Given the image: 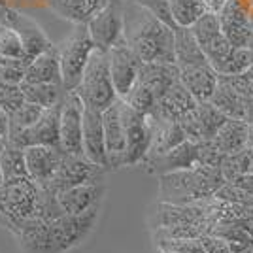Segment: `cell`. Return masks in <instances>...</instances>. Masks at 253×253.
<instances>
[{
    "label": "cell",
    "mask_w": 253,
    "mask_h": 253,
    "mask_svg": "<svg viewBox=\"0 0 253 253\" xmlns=\"http://www.w3.org/2000/svg\"><path fill=\"white\" fill-rule=\"evenodd\" d=\"M102 206L72 215L61 213L51 221L32 219L15 236L23 253H70L84 246L95 232Z\"/></svg>",
    "instance_id": "6da1fadb"
},
{
    "label": "cell",
    "mask_w": 253,
    "mask_h": 253,
    "mask_svg": "<svg viewBox=\"0 0 253 253\" xmlns=\"http://www.w3.org/2000/svg\"><path fill=\"white\" fill-rule=\"evenodd\" d=\"M125 42L142 63H174V29L130 0H125Z\"/></svg>",
    "instance_id": "7a4b0ae2"
},
{
    "label": "cell",
    "mask_w": 253,
    "mask_h": 253,
    "mask_svg": "<svg viewBox=\"0 0 253 253\" xmlns=\"http://www.w3.org/2000/svg\"><path fill=\"white\" fill-rule=\"evenodd\" d=\"M51 45L38 23L13 8H10L4 23H0V64L27 68V64Z\"/></svg>",
    "instance_id": "3957f363"
},
{
    "label": "cell",
    "mask_w": 253,
    "mask_h": 253,
    "mask_svg": "<svg viewBox=\"0 0 253 253\" xmlns=\"http://www.w3.org/2000/svg\"><path fill=\"white\" fill-rule=\"evenodd\" d=\"M227 183L221 170L215 167H195L159 176V202L197 204L208 199Z\"/></svg>",
    "instance_id": "277c9868"
},
{
    "label": "cell",
    "mask_w": 253,
    "mask_h": 253,
    "mask_svg": "<svg viewBox=\"0 0 253 253\" xmlns=\"http://www.w3.org/2000/svg\"><path fill=\"white\" fill-rule=\"evenodd\" d=\"M42 185L31 176L4 179L0 187V227L17 236L23 227L36 217Z\"/></svg>",
    "instance_id": "5b68a950"
},
{
    "label": "cell",
    "mask_w": 253,
    "mask_h": 253,
    "mask_svg": "<svg viewBox=\"0 0 253 253\" xmlns=\"http://www.w3.org/2000/svg\"><path fill=\"white\" fill-rule=\"evenodd\" d=\"M82 98L85 108L104 112L110 106L119 100L116 91V85L110 74V63H108V53L95 49L89 63L85 66L82 82L74 91Z\"/></svg>",
    "instance_id": "8992f818"
},
{
    "label": "cell",
    "mask_w": 253,
    "mask_h": 253,
    "mask_svg": "<svg viewBox=\"0 0 253 253\" xmlns=\"http://www.w3.org/2000/svg\"><path fill=\"white\" fill-rule=\"evenodd\" d=\"M95 49V42L89 34L87 25H74L72 32L61 43H57L61 70H63V85L66 93L78 89L85 66Z\"/></svg>",
    "instance_id": "52a82bcc"
},
{
    "label": "cell",
    "mask_w": 253,
    "mask_h": 253,
    "mask_svg": "<svg viewBox=\"0 0 253 253\" xmlns=\"http://www.w3.org/2000/svg\"><path fill=\"white\" fill-rule=\"evenodd\" d=\"M87 29L98 51L108 53L116 43L125 40V0H110L87 23Z\"/></svg>",
    "instance_id": "ba28073f"
},
{
    "label": "cell",
    "mask_w": 253,
    "mask_h": 253,
    "mask_svg": "<svg viewBox=\"0 0 253 253\" xmlns=\"http://www.w3.org/2000/svg\"><path fill=\"white\" fill-rule=\"evenodd\" d=\"M108 170L100 165H96L93 161L82 155H64L61 167L57 170V174L53 179L45 185L47 189L59 195L66 189H72L84 183H91V181H104V174Z\"/></svg>",
    "instance_id": "9c48e42d"
},
{
    "label": "cell",
    "mask_w": 253,
    "mask_h": 253,
    "mask_svg": "<svg viewBox=\"0 0 253 253\" xmlns=\"http://www.w3.org/2000/svg\"><path fill=\"white\" fill-rule=\"evenodd\" d=\"M121 116H123L126 136L125 167H138L144 163L149 151L151 138H153V125L148 116L134 112L123 100H121Z\"/></svg>",
    "instance_id": "30bf717a"
},
{
    "label": "cell",
    "mask_w": 253,
    "mask_h": 253,
    "mask_svg": "<svg viewBox=\"0 0 253 253\" xmlns=\"http://www.w3.org/2000/svg\"><path fill=\"white\" fill-rule=\"evenodd\" d=\"M85 106L74 91L66 93L61 104V149L66 155L84 153Z\"/></svg>",
    "instance_id": "8fae6325"
},
{
    "label": "cell",
    "mask_w": 253,
    "mask_h": 253,
    "mask_svg": "<svg viewBox=\"0 0 253 253\" xmlns=\"http://www.w3.org/2000/svg\"><path fill=\"white\" fill-rule=\"evenodd\" d=\"M61 104L47 108L34 125L10 134L8 142L23 149L31 148V146H59L61 148Z\"/></svg>",
    "instance_id": "7c38bea8"
},
{
    "label": "cell",
    "mask_w": 253,
    "mask_h": 253,
    "mask_svg": "<svg viewBox=\"0 0 253 253\" xmlns=\"http://www.w3.org/2000/svg\"><path fill=\"white\" fill-rule=\"evenodd\" d=\"M191 32L197 38V42L202 47L204 55L208 57L211 66L217 64L219 61H223L232 51V47H234L225 38V34L221 31L219 15H215V13H208L206 11L204 15H201L197 21L191 25Z\"/></svg>",
    "instance_id": "4fadbf2b"
},
{
    "label": "cell",
    "mask_w": 253,
    "mask_h": 253,
    "mask_svg": "<svg viewBox=\"0 0 253 253\" xmlns=\"http://www.w3.org/2000/svg\"><path fill=\"white\" fill-rule=\"evenodd\" d=\"M210 201V199H208ZM208 201L197 204H170L159 202L149 215V225L153 231L163 227L185 225V223H210L215 221L208 210Z\"/></svg>",
    "instance_id": "5bb4252c"
},
{
    "label": "cell",
    "mask_w": 253,
    "mask_h": 253,
    "mask_svg": "<svg viewBox=\"0 0 253 253\" xmlns=\"http://www.w3.org/2000/svg\"><path fill=\"white\" fill-rule=\"evenodd\" d=\"M108 63H110V74L116 85L117 95L119 98H123L140 78L142 59L128 47L125 40H121L108 51Z\"/></svg>",
    "instance_id": "9a60e30c"
},
{
    "label": "cell",
    "mask_w": 253,
    "mask_h": 253,
    "mask_svg": "<svg viewBox=\"0 0 253 253\" xmlns=\"http://www.w3.org/2000/svg\"><path fill=\"white\" fill-rule=\"evenodd\" d=\"M227 119L229 117L208 100V102H199L187 116L179 119V123L187 134V140L204 142V140H213Z\"/></svg>",
    "instance_id": "2e32d148"
},
{
    "label": "cell",
    "mask_w": 253,
    "mask_h": 253,
    "mask_svg": "<svg viewBox=\"0 0 253 253\" xmlns=\"http://www.w3.org/2000/svg\"><path fill=\"white\" fill-rule=\"evenodd\" d=\"M219 21L225 38L234 47H250L253 38V19L242 0H229L219 13Z\"/></svg>",
    "instance_id": "e0dca14e"
},
{
    "label": "cell",
    "mask_w": 253,
    "mask_h": 253,
    "mask_svg": "<svg viewBox=\"0 0 253 253\" xmlns=\"http://www.w3.org/2000/svg\"><path fill=\"white\" fill-rule=\"evenodd\" d=\"M102 121H104L108 165H110V170H117L125 167L126 151L125 125H123V116H121V98L102 112Z\"/></svg>",
    "instance_id": "ac0fdd59"
},
{
    "label": "cell",
    "mask_w": 253,
    "mask_h": 253,
    "mask_svg": "<svg viewBox=\"0 0 253 253\" xmlns=\"http://www.w3.org/2000/svg\"><path fill=\"white\" fill-rule=\"evenodd\" d=\"M23 151H25V163H27L29 176L42 187H45L51 181L66 155L59 146H31Z\"/></svg>",
    "instance_id": "d6986e66"
},
{
    "label": "cell",
    "mask_w": 253,
    "mask_h": 253,
    "mask_svg": "<svg viewBox=\"0 0 253 253\" xmlns=\"http://www.w3.org/2000/svg\"><path fill=\"white\" fill-rule=\"evenodd\" d=\"M142 167L146 169L148 174L163 176L170 172H178V170H189L199 167V155H197V142L185 140L183 144H179L178 148L170 149L169 153L161 155L155 159H146L142 163Z\"/></svg>",
    "instance_id": "ffe728a7"
},
{
    "label": "cell",
    "mask_w": 253,
    "mask_h": 253,
    "mask_svg": "<svg viewBox=\"0 0 253 253\" xmlns=\"http://www.w3.org/2000/svg\"><path fill=\"white\" fill-rule=\"evenodd\" d=\"M197 104H199L197 98L191 95V91L185 85L181 84V80H178L165 95L159 98L153 114L148 117L155 119V121H179L183 116H187Z\"/></svg>",
    "instance_id": "44dd1931"
},
{
    "label": "cell",
    "mask_w": 253,
    "mask_h": 253,
    "mask_svg": "<svg viewBox=\"0 0 253 253\" xmlns=\"http://www.w3.org/2000/svg\"><path fill=\"white\" fill-rule=\"evenodd\" d=\"M106 195V183L104 181H91L84 183L72 189H66L57 195V201L61 204L63 211L80 215L85 211L93 210L96 206H102Z\"/></svg>",
    "instance_id": "7402d4cb"
},
{
    "label": "cell",
    "mask_w": 253,
    "mask_h": 253,
    "mask_svg": "<svg viewBox=\"0 0 253 253\" xmlns=\"http://www.w3.org/2000/svg\"><path fill=\"white\" fill-rule=\"evenodd\" d=\"M84 155L89 161L110 170L102 112H95L89 108H85L84 112Z\"/></svg>",
    "instance_id": "603a6c76"
},
{
    "label": "cell",
    "mask_w": 253,
    "mask_h": 253,
    "mask_svg": "<svg viewBox=\"0 0 253 253\" xmlns=\"http://www.w3.org/2000/svg\"><path fill=\"white\" fill-rule=\"evenodd\" d=\"M179 80L197 98V102H208L219 85V74L213 70L211 63L197 64L179 70Z\"/></svg>",
    "instance_id": "cb8c5ba5"
},
{
    "label": "cell",
    "mask_w": 253,
    "mask_h": 253,
    "mask_svg": "<svg viewBox=\"0 0 253 253\" xmlns=\"http://www.w3.org/2000/svg\"><path fill=\"white\" fill-rule=\"evenodd\" d=\"M110 0H45V6L64 21L87 25Z\"/></svg>",
    "instance_id": "d4e9b609"
},
{
    "label": "cell",
    "mask_w": 253,
    "mask_h": 253,
    "mask_svg": "<svg viewBox=\"0 0 253 253\" xmlns=\"http://www.w3.org/2000/svg\"><path fill=\"white\" fill-rule=\"evenodd\" d=\"M23 84H63V70L57 45L47 47L27 64Z\"/></svg>",
    "instance_id": "484cf974"
},
{
    "label": "cell",
    "mask_w": 253,
    "mask_h": 253,
    "mask_svg": "<svg viewBox=\"0 0 253 253\" xmlns=\"http://www.w3.org/2000/svg\"><path fill=\"white\" fill-rule=\"evenodd\" d=\"M151 125H153V138H151V146H149L146 159L161 157L187 140V134H185L179 121H155V119H151Z\"/></svg>",
    "instance_id": "4316f807"
},
{
    "label": "cell",
    "mask_w": 253,
    "mask_h": 253,
    "mask_svg": "<svg viewBox=\"0 0 253 253\" xmlns=\"http://www.w3.org/2000/svg\"><path fill=\"white\" fill-rule=\"evenodd\" d=\"M179 80V68L174 63H142L138 82L149 87L157 100Z\"/></svg>",
    "instance_id": "83f0119b"
},
{
    "label": "cell",
    "mask_w": 253,
    "mask_h": 253,
    "mask_svg": "<svg viewBox=\"0 0 253 253\" xmlns=\"http://www.w3.org/2000/svg\"><path fill=\"white\" fill-rule=\"evenodd\" d=\"M174 51H176V64L179 70L210 63L197 42V38L193 36L191 27H176L174 29Z\"/></svg>",
    "instance_id": "f1b7e54d"
},
{
    "label": "cell",
    "mask_w": 253,
    "mask_h": 253,
    "mask_svg": "<svg viewBox=\"0 0 253 253\" xmlns=\"http://www.w3.org/2000/svg\"><path fill=\"white\" fill-rule=\"evenodd\" d=\"M248 138H250V123L242 121V119L229 117L219 128V132L215 134L213 142L223 155H229V153H236L246 148Z\"/></svg>",
    "instance_id": "f546056e"
},
{
    "label": "cell",
    "mask_w": 253,
    "mask_h": 253,
    "mask_svg": "<svg viewBox=\"0 0 253 253\" xmlns=\"http://www.w3.org/2000/svg\"><path fill=\"white\" fill-rule=\"evenodd\" d=\"M21 91L27 102L42 106L45 110L61 104L66 95L63 84H21Z\"/></svg>",
    "instance_id": "4dcf8cb0"
},
{
    "label": "cell",
    "mask_w": 253,
    "mask_h": 253,
    "mask_svg": "<svg viewBox=\"0 0 253 253\" xmlns=\"http://www.w3.org/2000/svg\"><path fill=\"white\" fill-rule=\"evenodd\" d=\"M0 170H2L4 179H15L29 176L23 148H17L11 142H8L4 146V149L0 151Z\"/></svg>",
    "instance_id": "1f68e13d"
},
{
    "label": "cell",
    "mask_w": 253,
    "mask_h": 253,
    "mask_svg": "<svg viewBox=\"0 0 253 253\" xmlns=\"http://www.w3.org/2000/svg\"><path fill=\"white\" fill-rule=\"evenodd\" d=\"M250 68H253V53L250 47H232L223 61L213 64V70L219 76H236Z\"/></svg>",
    "instance_id": "d6a6232c"
},
{
    "label": "cell",
    "mask_w": 253,
    "mask_h": 253,
    "mask_svg": "<svg viewBox=\"0 0 253 253\" xmlns=\"http://www.w3.org/2000/svg\"><path fill=\"white\" fill-rule=\"evenodd\" d=\"M121 100H123L126 106H130L134 112L142 114V116H151L153 110H155V104H157L155 93H153L149 87H146L142 82H136L134 87H132Z\"/></svg>",
    "instance_id": "836d02e7"
},
{
    "label": "cell",
    "mask_w": 253,
    "mask_h": 253,
    "mask_svg": "<svg viewBox=\"0 0 253 253\" xmlns=\"http://www.w3.org/2000/svg\"><path fill=\"white\" fill-rule=\"evenodd\" d=\"M219 170H221V174L225 176L227 181H232V179L240 178V176L248 174V172H253L252 153H250V149L244 148V149H240V151H236V153L225 155Z\"/></svg>",
    "instance_id": "e575fe53"
},
{
    "label": "cell",
    "mask_w": 253,
    "mask_h": 253,
    "mask_svg": "<svg viewBox=\"0 0 253 253\" xmlns=\"http://www.w3.org/2000/svg\"><path fill=\"white\" fill-rule=\"evenodd\" d=\"M170 8L178 27H191L206 13L201 0H170Z\"/></svg>",
    "instance_id": "d590c367"
},
{
    "label": "cell",
    "mask_w": 253,
    "mask_h": 253,
    "mask_svg": "<svg viewBox=\"0 0 253 253\" xmlns=\"http://www.w3.org/2000/svg\"><path fill=\"white\" fill-rule=\"evenodd\" d=\"M43 112H45V108L25 100L13 114H10V134L32 126L40 117L43 116Z\"/></svg>",
    "instance_id": "8d00e7d4"
},
{
    "label": "cell",
    "mask_w": 253,
    "mask_h": 253,
    "mask_svg": "<svg viewBox=\"0 0 253 253\" xmlns=\"http://www.w3.org/2000/svg\"><path fill=\"white\" fill-rule=\"evenodd\" d=\"M219 82L231 87L236 95L246 96V98L253 96V68L236 76H219Z\"/></svg>",
    "instance_id": "74e56055"
},
{
    "label": "cell",
    "mask_w": 253,
    "mask_h": 253,
    "mask_svg": "<svg viewBox=\"0 0 253 253\" xmlns=\"http://www.w3.org/2000/svg\"><path fill=\"white\" fill-rule=\"evenodd\" d=\"M23 102H25V96H23L21 85L0 82V108H4L8 114H13Z\"/></svg>",
    "instance_id": "f35d334b"
},
{
    "label": "cell",
    "mask_w": 253,
    "mask_h": 253,
    "mask_svg": "<svg viewBox=\"0 0 253 253\" xmlns=\"http://www.w3.org/2000/svg\"><path fill=\"white\" fill-rule=\"evenodd\" d=\"M138 6L149 10L155 17H159L163 23H167L169 27L176 29L178 25L174 21V15H172V8H170V0H130Z\"/></svg>",
    "instance_id": "ab89813d"
},
{
    "label": "cell",
    "mask_w": 253,
    "mask_h": 253,
    "mask_svg": "<svg viewBox=\"0 0 253 253\" xmlns=\"http://www.w3.org/2000/svg\"><path fill=\"white\" fill-rule=\"evenodd\" d=\"M197 155H199V165L202 167H215L219 169L223 163V155L219 148L215 146L213 140H204V142H197Z\"/></svg>",
    "instance_id": "60d3db41"
},
{
    "label": "cell",
    "mask_w": 253,
    "mask_h": 253,
    "mask_svg": "<svg viewBox=\"0 0 253 253\" xmlns=\"http://www.w3.org/2000/svg\"><path fill=\"white\" fill-rule=\"evenodd\" d=\"M25 80V66L19 64H0V82L21 85Z\"/></svg>",
    "instance_id": "b9f144b4"
},
{
    "label": "cell",
    "mask_w": 253,
    "mask_h": 253,
    "mask_svg": "<svg viewBox=\"0 0 253 253\" xmlns=\"http://www.w3.org/2000/svg\"><path fill=\"white\" fill-rule=\"evenodd\" d=\"M201 240L204 244L206 253H232L231 244L219 236H215V234H204V236H201Z\"/></svg>",
    "instance_id": "7bdbcfd3"
},
{
    "label": "cell",
    "mask_w": 253,
    "mask_h": 253,
    "mask_svg": "<svg viewBox=\"0 0 253 253\" xmlns=\"http://www.w3.org/2000/svg\"><path fill=\"white\" fill-rule=\"evenodd\" d=\"M10 140V114L0 108V146H6Z\"/></svg>",
    "instance_id": "ee69618b"
},
{
    "label": "cell",
    "mask_w": 253,
    "mask_h": 253,
    "mask_svg": "<svg viewBox=\"0 0 253 253\" xmlns=\"http://www.w3.org/2000/svg\"><path fill=\"white\" fill-rule=\"evenodd\" d=\"M234 223H238L240 227H244L246 231L250 232V236L253 238V208H250V206H246L242 211V215L236 219Z\"/></svg>",
    "instance_id": "f6af8a7d"
},
{
    "label": "cell",
    "mask_w": 253,
    "mask_h": 253,
    "mask_svg": "<svg viewBox=\"0 0 253 253\" xmlns=\"http://www.w3.org/2000/svg\"><path fill=\"white\" fill-rule=\"evenodd\" d=\"M202 6H204V10L208 11V13H215V15H219L223 11V8L229 4V0H201Z\"/></svg>",
    "instance_id": "bcb514c9"
},
{
    "label": "cell",
    "mask_w": 253,
    "mask_h": 253,
    "mask_svg": "<svg viewBox=\"0 0 253 253\" xmlns=\"http://www.w3.org/2000/svg\"><path fill=\"white\" fill-rule=\"evenodd\" d=\"M232 183H236L238 187H242V189H246L248 193L253 195V172H248V174H244L240 178L232 179Z\"/></svg>",
    "instance_id": "7dc6e473"
},
{
    "label": "cell",
    "mask_w": 253,
    "mask_h": 253,
    "mask_svg": "<svg viewBox=\"0 0 253 253\" xmlns=\"http://www.w3.org/2000/svg\"><path fill=\"white\" fill-rule=\"evenodd\" d=\"M8 11H10V6H6V4H0V23H4L6 15H8Z\"/></svg>",
    "instance_id": "c3c4849f"
},
{
    "label": "cell",
    "mask_w": 253,
    "mask_h": 253,
    "mask_svg": "<svg viewBox=\"0 0 253 253\" xmlns=\"http://www.w3.org/2000/svg\"><path fill=\"white\" fill-rule=\"evenodd\" d=\"M2 183H4V176H2V170H0V187H2Z\"/></svg>",
    "instance_id": "681fc988"
},
{
    "label": "cell",
    "mask_w": 253,
    "mask_h": 253,
    "mask_svg": "<svg viewBox=\"0 0 253 253\" xmlns=\"http://www.w3.org/2000/svg\"><path fill=\"white\" fill-rule=\"evenodd\" d=\"M252 19H253V15H252ZM250 49H252V53H253V38H252V43H250Z\"/></svg>",
    "instance_id": "f907efd6"
},
{
    "label": "cell",
    "mask_w": 253,
    "mask_h": 253,
    "mask_svg": "<svg viewBox=\"0 0 253 253\" xmlns=\"http://www.w3.org/2000/svg\"><path fill=\"white\" fill-rule=\"evenodd\" d=\"M159 253H176V252H163V250H159Z\"/></svg>",
    "instance_id": "816d5d0a"
},
{
    "label": "cell",
    "mask_w": 253,
    "mask_h": 253,
    "mask_svg": "<svg viewBox=\"0 0 253 253\" xmlns=\"http://www.w3.org/2000/svg\"><path fill=\"white\" fill-rule=\"evenodd\" d=\"M2 149H4V146H0V151H2Z\"/></svg>",
    "instance_id": "f5cc1de1"
}]
</instances>
